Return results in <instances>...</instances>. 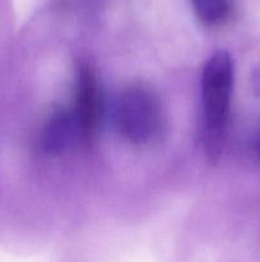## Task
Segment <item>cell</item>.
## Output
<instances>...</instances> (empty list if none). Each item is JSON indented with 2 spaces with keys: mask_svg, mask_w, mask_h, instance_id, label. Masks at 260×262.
Here are the masks:
<instances>
[{
  "mask_svg": "<svg viewBox=\"0 0 260 262\" xmlns=\"http://www.w3.org/2000/svg\"><path fill=\"white\" fill-rule=\"evenodd\" d=\"M162 122L160 100L147 86L132 84L114 104V123L122 138L133 145H147L158 135Z\"/></svg>",
  "mask_w": 260,
  "mask_h": 262,
  "instance_id": "obj_2",
  "label": "cell"
},
{
  "mask_svg": "<svg viewBox=\"0 0 260 262\" xmlns=\"http://www.w3.org/2000/svg\"><path fill=\"white\" fill-rule=\"evenodd\" d=\"M78 143H84L73 109H58L46 120L42 133L43 148L50 155H61Z\"/></svg>",
  "mask_w": 260,
  "mask_h": 262,
  "instance_id": "obj_4",
  "label": "cell"
},
{
  "mask_svg": "<svg viewBox=\"0 0 260 262\" xmlns=\"http://www.w3.org/2000/svg\"><path fill=\"white\" fill-rule=\"evenodd\" d=\"M233 78V60L226 50L216 51L204 64L201 72L203 142L211 161L218 160L223 151Z\"/></svg>",
  "mask_w": 260,
  "mask_h": 262,
  "instance_id": "obj_1",
  "label": "cell"
},
{
  "mask_svg": "<svg viewBox=\"0 0 260 262\" xmlns=\"http://www.w3.org/2000/svg\"><path fill=\"white\" fill-rule=\"evenodd\" d=\"M73 112L81 127L84 143L93 138L102 114V97L98 81L91 64H78L75 71V102Z\"/></svg>",
  "mask_w": 260,
  "mask_h": 262,
  "instance_id": "obj_3",
  "label": "cell"
},
{
  "mask_svg": "<svg viewBox=\"0 0 260 262\" xmlns=\"http://www.w3.org/2000/svg\"><path fill=\"white\" fill-rule=\"evenodd\" d=\"M194 12L206 26H221L229 19L233 10L232 0H190Z\"/></svg>",
  "mask_w": 260,
  "mask_h": 262,
  "instance_id": "obj_5",
  "label": "cell"
},
{
  "mask_svg": "<svg viewBox=\"0 0 260 262\" xmlns=\"http://www.w3.org/2000/svg\"><path fill=\"white\" fill-rule=\"evenodd\" d=\"M255 151H256V155L259 156V159H260V133H259V136H257L256 143H255Z\"/></svg>",
  "mask_w": 260,
  "mask_h": 262,
  "instance_id": "obj_7",
  "label": "cell"
},
{
  "mask_svg": "<svg viewBox=\"0 0 260 262\" xmlns=\"http://www.w3.org/2000/svg\"><path fill=\"white\" fill-rule=\"evenodd\" d=\"M251 82H252V89H254L255 94H256L257 96H260V61L259 64L255 67L254 72H252Z\"/></svg>",
  "mask_w": 260,
  "mask_h": 262,
  "instance_id": "obj_6",
  "label": "cell"
}]
</instances>
